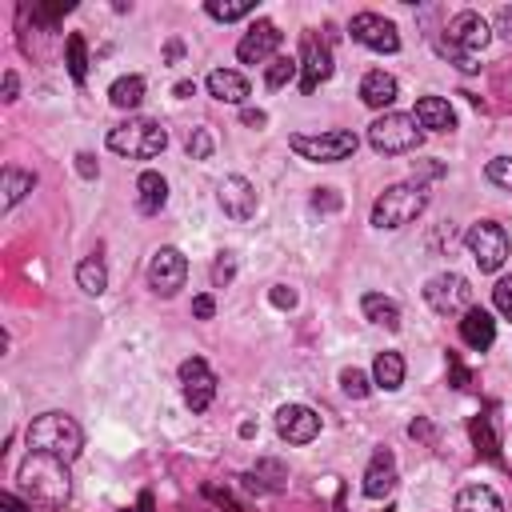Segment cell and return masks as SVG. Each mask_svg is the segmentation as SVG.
Listing matches in <instances>:
<instances>
[{"mask_svg":"<svg viewBox=\"0 0 512 512\" xmlns=\"http://www.w3.org/2000/svg\"><path fill=\"white\" fill-rule=\"evenodd\" d=\"M460 340H464L472 352H488L492 340H496V320H492L484 308L472 304V308L460 316Z\"/></svg>","mask_w":512,"mask_h":512,"instance_id":"cell-18","label":"cell"},{"mask_svg":"<svg viewBox=\"0 0 512 512\" xmlns=\"http://www.w3.org/2000/svg\"><path fill=\"white\" fill-rule=\"evenodd\" d=\"M240 120H244L248 128H264V124H268V116H264L260 108H244V112H240Z\"/></svg>","mask_w":512,"mask_h":512,"instance_id":"cell-45","label":"cell"},{"mask_svg":"<svg viewBox=\"0 0 512 512\" xmlns=\"http://www.w3.org/2000/svg\"><path fill=\"white\" fill-rule=\"evenodd\" d=\"M412 116H416V124L428 128V132H452V128H456V112H452V104H448L444 96H420Z\"/></svg>","mask_w":512,"mask_h":512,"instance_id":"cell-19","label":"cell"},{"mask_svg":"<svg viewBox=\"0 0 512 512\" xmlns=\"http://www.w3.org/2000/svg\"><path fill=\"white\" fill-rule=\"evenodd\" d=\"M328 76H332V52H328L324 40H316L308 32L304 36V48H300V88L304 92H316Z\"/></svg>","mask_w":512,"mask_h":512,"instance_id":"cell-15","label":"cell"},{"mask_svg":"<svg viewBox=\"0 0 512 512\" xmlns=\"http://www.w3.org/2000/svg\"><path fill=\"white\" fill-rule=\"evenodd\" d=\"M492 304H496V312H500L504 320H512V276L496 280V288H492Z\"/></svg>","mask_w":512,"mask_h":512,"instance_id":"cell-36","label":"cell"},{"mask_svg":"<svg viewBox=\"0 0 512 512\" xmlns=\"http://www.w3.org/2000/svg\"><path fill=\"white\" fill-rule=\"evenodd\" d=\"M192 92H196V84H192V80H180V84H176V96H192Z\"/></svg>","mask_w":512,"mask_h":512,"instance_id":"cell-49","label":"cell"},{"mask_svg":"<svg viewBox=\"0 0 512 512\" xmlns=\"http://www.w3.org/2000/svg\"><path fill=\"white\" fill-rule=\"evenodd\" d=\"M204 8H208V16H212V20L232 24V20H244V16L252 12V0H208Z\"/></svg>","mask_w":512,"mask_h":512,"instance_id":"cell-32","label":"cell"},{"mask_svg":"<svg viewBox=\"0 0 512 512\" xmlns=\"http://www.w3.org/2000/svg\"><path fill=\"white\" fill-rule=\"evenodd\" d=\"M76 172H80L84 180H92V176H96V160H92L88 152H80V156H76Z\"/></svg>","mask_w":512,"mask_h":512,"instance_id":"cell-46","label":"cell"},{"mask_svg":"<svg viewBox=\"0 0 512 512\" xmlns=\"http://www.w3.org/2000/svg\"><path fill=\"white\" fill-rule=\"evenodd\" d=\"M312 208L336 212V208H340V192H336V188H316V192H312Z\"/></svg>","mask_w":512,"mask_h":512,"instance_id":"cell-39","label":"cell"},{"mask_svg":"<svg viewBox=\"0 0 512 512\" xmlns=\"http://www.w3.org/2000/svg\"><path fill=\"white\" fill-rule=\"evenodd\" d=\"M64 52H68V72H72V80L84 84V80H88V44H84V36L72 32L68 44H64Z\"/></svg>","mask_w":512,"mask_h":512,"instance_id":"cell-30","label":"cell"},{"mask_svg":"<svg viewBox=\"0 0 512 512\" xmlns=\"http://www.w3.org/2000/svg\"><path fill=\"white\" fill-rule=\"evenodd\" d=\"M216 200H220L224 216H232V220H252L256 204H260L252 180H244V176H224L220 188H216Z\"/></svg>","mask_w":512,"mask_h":512,"instance_id":"cell-16","label":"cell"},{"mask_svg":"<svg viewBox=\"0 0 512 512\" xmlns=\"http://www.w3.org/2000/svg\"><path fill=\"white\" fill-rule=\"evenodd\" d=\"M288 148L312 164H336V160H348L356 152V136L352 132H316V136H304V132H292L288 136Z\"/></svg>","mask_w":512,"mask_h":512,"instance_id":"cell-7","label":"cell"},{"mask_svg":"<svg viewBox=\"0 0 512 512\" xmlns=\"http://www.w3.org/2000/svg\"><path fill=\"white\" fill-rule=\"evenodd\" d=\"M212 148H216V144H212V132H208V128H192V136H188V156H192V160H208Z\"/></svg>","mask_w":512,"mask_h":512,"instance_id":"cell-35","label":"cell"},{"mask_svg":"<svg viewBox=\"0 0 512 512\" xmlns=\"http://www.w3.org/2000/svg\"><path fill=\"white\" fill-rule=\"evenodd\" d=\"M396 488V456L388 448H376L368 468H364V496L368 500H384Z\"/></svg>","mask_w":512,"mask_h":512,"instance_id":"cell-17","label":"cell"},{"mask_svg":"<svg viewBox=\"0 0 512 512\" xmlns=\"http://www.w3.org/2000/svg\"><path fill=\"white\" fill-rule=\"evenodd\" d=\"M164 144H168V132L148 116H132V120L108 128V148L128 160H152L164 152Z\"/></svg>","mask_w":512,"mask_h":512,"instance_id":"cell-4","label":"cell"},{"mask_svg":"<svg viewBox=\"0 0 512 512\" xmlns=\"http://www.w3.org/2000/svg\"><path fill=\"white\" fill-rule=\"evenodd\" d=\"M76 284H80L88 296H100V292L108 288V268H104V260H100V256H84V260L76 264Z\"/></svg>","mask_w":512,"mask_h":512,"instance_id":"cell-28","label":"cell"},{"mask_svg":"<svg viewBox=\"0 0 512 512\" xmlns=\"http://www.w3.org/2000/svg\"><path fill=\"white\" fill-rule=\"evenodd\" d=\"M212 312H216V300H212L208 292L192 300V316H196V320H212Z\"/></svg>","mask_w":512,"mask_h":512,"instance_id":"cell-43","label":"cell"},{"mask_svg":"<svg viewBox=\"0 0 512 512\" xmlns=\"http://www.w3.org/2000/svg\"><path fill=\"white\" fill-rule=\"evenodd\" d=\"M128 512H152V492H140V500H136Z\"/></svg>","mask_w":512,"mask_h":512,"instance_id":"cell-48","label":"cell"},{"mask_svg":"<svg viewBox=\"0 0 512 512\" xmlns=\"http://www.w3.org/2000/svg\"><path fill=\"white\" fill-rule=\"evenodd\" d=\"M360 308H364V316H368L376 328H388V332H396V328H400V304H396L392 296H380V292H364Z\"/></svg>","mask_w":512,"mask_h":512,"instance_id":"cell-24","label":"cell"},{"mask_svg":"<svg viewBox=\"0 0 512 512\" xmlns=\"http://www.w3.org/2000/svg\"><path fill=\"white\" fill-rule=\"evenodd\" d=\"M464 244L472 252V260L480 264V272H496L504 260H508V232L496 224V220H476L468 232H464Z\"/></svg>","mask_w":512,"mask_h":512,"instance_id":"cell-8","label":"cell"},{"mask_svg":"<svg viewBox=\"0 0 512 512\" xmlns=\"http://www.w3.org/2000/svg\"><path fill=\"white\" fill-rule=\"evenodd\" d=\"M108 100H112V108H140V100H144V76H120V80H112V88H108Z\"/></svg>","mask_w":512,"mask_h":512,"instance_id":"cell-26","label":"cell"},{"mask_svg":"<svg viewBox=\"0 0 512 512\" xmlns=\"http://www.w3.org/2000/svg\"><path fill=\"white\" fill-rule=\"evenodd\" d=\"M340 388H344L352 400H364V396L372 392V380H368L360 368H344V372H340Z\"/></svg>","mask_w":512,"mask_h":512,"instance_id":"cell-33","label":"cell"},{"mask_svg":"<svg viewBox=\"0 0 512 512\" xmlns=\"http://www.w3.org/2000/svg\"><path fill=\"white\" fill-rule=\"evenodd\" d=\"M16 92H20V80H16V72H4V100L12 104V100H16Z\"/></svg>","mask_w":512,"mask_h":512,"instance_id":"cell-47","label":"cell"},{"mask_svg":"<svg viewBox=\"0 0 512 512\" xmlns=\"http://www.w3.org/2000/svg\"><path fill=\"white\" fill-rule=\"evenodd\" d=\"M184 280H188V260H184V252L172 248V244L156 248L152 260H148V288H152L156 296H176V292L184 288Z\"/></svg>","mask_w":512,"mask_h":512,"instance_id":"cell-10","label":"cell"},{"mask_svg":"<svg viewBox=\"0 0 512 512\" xmlns=\"http://www.w3.org/2000/svg\"><path fill=\"white\" fill-rule=\"evenodd\" d=\"M424 300L436 316H464L472 308V284L460 272H440L424 284Z\"/></svg>","mask_w":512,"mask_h":512,"instance_id":"cell-9","label":"cell"},{"mask_svg":"<svg viewBox=\"0 0 512 512\" xmlns=\"http://www.w3.org/2000/svg\"><path fill=\"white\" fill-rule=\"evenodd\" d=\"M204 496H208L212 504H220V512H240V504H236L224 488H216V484H204Z\"/></svg>","mask_w":512,"mask_h":512,"instance_id":"cell-42","label":"cell"},{"mask_svg":"<svg viewBox=\"0 0 512 512\" xmlns=\"http://www.w3.org/2000/svg\"><path fill=\"white\" fill-rule=\"evenodd\" d=\"M348 32H352L356 44H364V48H372V52H400V32H396V24L384 20V16H376V12H356L352 24H348Z\"/></svg>","mask_w":512,"mask_h":512,"instance_id":"cell-11","label":"cell"},{"mask_svg":"<svg viewBox=\"0 0 512 512\" xmlns=\"http://www.w3.org/2000/svg\"><path fill=\"white\" fill-rule=\"evenodd\" d=\"M232 276H236V260H232L228 252H220V260L212 264V284H216V288H224Z\"/></svg>","mask_w":512,"mask_h":512,"instance_id":"cell-38","label":"cell"},{"mask_svg":"<svg viewBox=\"0 0 512 512\" xmlns=\"http://www.w3.org/2000/svg\"><path fill=\"white\" fill-rule=\"evenodd\" d=\"M496 32H500V36L512 44V4H504V8L496 12Z\"/></svg>","mask_w":512,"mask_h":512,"instance_id":"cell-44","label":"cell"},{"mask_svg":"<svg viewBox=\"0 0 512 512\" xmlns=\"http://www.w3.org/2000/svg\"><path fill=\"white\" fill-rule=\"evenodd\" d=\"M296 72H300V60H292V56H272L268 68H264V84H268V88H284Z\"/></svg>","mask_w":512,"mask_h":512,"instance_id":"cell-31","label":"cell"},{"mask_svg":"<svg viewBox=\"0 0 512 512\" xmlns=\"http://www.w3.org/2000/svg\"><path fill=\"white\" fill-rule=\"evenodd\" d=\"M68 8H72V0H60V4H36V8H32V20H40L44 28H52L56 16H64Z\"/></svg>","mask_w":512,"mask_h":512,"instance_id":"cell-37","label":"cell"},{"mask_svg":"<svg viewBox=\"0 0 512 512\" xmlns=\"http://www.w3.org/2000/svg\"><path fill=\"white\" fill-rule=\"evenodd\" d=\"M372 380H376V388L396 392L404 384V356L400 352H380L376 364H372Z\"/></svg>","mask_w":512,"mask_h":512,"instance_id":"cell-25","label":"cell"},{"mask_svg":"<svg viewBox=\"0 0 512 512\" xmlns=\"http://www.w3.org/2000/svg\"><path fill=\"white\" fill-rule=\"evenodd\" d=\"M180 384H184V404L192 412H204L212 404V396H216V376H212V368L200 356L180 364Z\"/></svg>","mask_w":512,"mask_h":512,"instance_id":"cell-12","label":"cell"},{"mask_svg":"<svg viewBox=\"0 0 512 512\" xmlns=\"http://www.w3.org/2000/svg\"><path fill=\"white\" fill-rule=\"evenodd\" d=\"M492 40V28H488V20L480 16V12H472V8H464V12H456L452 20H448V28H444V40H440V52L460 68V72H476V64H472V56L484 48Z\"/></svg>","mask_w":512,"mask_h":512,"instance_id":"cell-3","label":"cell"},{"mask_svg":"<svg viewBox=\"0 0 512 512\" xmlns=\"http://www.w3.org/2000/svg\"><path fill=\"white\" fill-rule=\"evenodd\" d=\"M204 84H208V96L220 100V104H244V100H248V80H244L240 72H232V68L208 72Z\"/></svg>","mask_w":512,"mask_h":512,"instance_id":"cell-20","label":"cell"},{"mask_svg":"<svg viewBox=\"0 0 512 512\" xmlns=\"http://www.w3.org/2000/svg\"><path fill=\"white\" fill-rule=\"evenodd\" d=\"M36 188V176L32 172H20V168H4V184H0V192H4V208H16L28 192Z\"/></svg>","mask_w":512,"mask_h":512,"instance_id":"cell-29","label":"cell"},{"mask_svg":"<svg viewBox=\"0 0 512 512\" xmlns=\"http://www.w3.org/2000/svg\"><path fill=\"white\" fill-rule=\"evenodd\" d=\"M16 488L28 504L36 508H64L72 496V476H68V460L48 456V452H28L20 460L16 472Z\"/></svg>","mask_w":512,"mask_h":512,"instance_id":"cell-1","label":"cell"},{"mask_svg":"<svg viewBox=\"0 0 512 512\" xmlns=\"http://www.w3.org/2000/svg\"><path fill=\"white\" fill-rule=\"evenodd\" d=\"M268 300H272L276 308H296V288H288V284H272V288H268Z\"/></svg>","mask_w":512,"mask_h":512,"instance_id":"cell-41","label":"cell"},{"mask_svg":"<svg viewBox=\"0 0 512 512\" xmlns=\"http://www.w3.org/2000/svg\"><path fill=\"white\" fill-rule=\"evenodd\" d=\"M452 512H504V500L488 484H468V488L456 492Z\"/></svg>","mask_w":512,"mask_h":512,"instance_id":"cell-23","label":"cell"},{"mask_svg":"<svg viewBox=\"0 0 512 512\" xmlns=\"http://www.w3.org/2000/svg\"><path fill=\"white\" fill-rule=\"evenodd\" d=\"M28 448L60 456V460H76L84 448V432L68 412H40L28 424Z\"/></svg>","mask_w":512,"mask_h":512,"instance_id":"cell-2","label":"cell"},{"mask_svg":"<svg viewBox=\"0 0 512 512\" xmlns=\"http://www.w3.org/2000/svg\"><path fill=\"white\" fill-rule=\"evenodd\" d=\"M168 204V180L160 176V172H140L136 176V208L144 212V216H156L160 208Z\"/></svg>","mask_w":512,"mask_h":512,"instance_id":"cell-22","label":"cell"},{"mask_svg":"<svg viewBox=\"0 0 512 512\" xmlns=\"http://www.w3.org/2000/svg\"><path fill=\"white\" fill-rule=\"evenodd\" d=\"M276 432L284 444H312L320 436V416L308 404H284L276 412Z\"/></svg>","mask_w":512,"mask_h":512,"instance_id":"cell-13","label":"cell"},{"mask_svg":"<svg viewBox=\"0 0 512 512\" xmlns=\"http://www.w3.org/2000/svg\"><path fill=\"white\" fill-rule=\"evenodd\" d=\"M384 512H392V508H384Z\"/></svg>","mask_w":512,"mask_h":512,"instance_id":"cell-50","label":"cell"},{"mask_svg":"<svg viewBox=\"0 0 512 512\" xmlns=\"http://www.w3.org/2000/svg\"><path fill=\"white\" fill-rule=\"evenodd\" d=\"M424 140V128L416 124V116L408 112H384L368 124V144L380 152V156H404V152H416Z\"/></svg>","mask_w":512,"mask_h":512,"instance_id":"cell-6","label":"cell"},{"mask_svg":"<svg viewBox=\"0 0 512 512\" xmlns=\"http://www.w3.org/2000/svg\"><path fill=\"white\" fill-rule=\"evenodd\" d=\"M468 380H472V376H468V368L460 364V356L448 352V384H452V388H468Z\"/></svg>","mask_w":512,"mask_h":512,"instance_id":"cell-40","label":"cell"},{"mask_svg":"<svg viewBox=\"0 0 512 512\" xmlns=\"http://www.w3.org/2000/svg\"><path fill=\"white\" fill-rule=\"evenodd\" d=\"M280 40H284V32H280L272 20H256V24L244 32V40L236 44V56H240V64H264V60L276 56Z\"/></svg>","mask_w":512,"mask_h":512,"instance_id":"cell-14","label":"cell"},{"mask_svg":"<svg viewBox=\"0 0 512 512\" xmlns=\"http://www.w3.org/2000/svg\"><path fill=\"white\" fill-rule=\"evenodd\" d=\"M360 100L368 108H392L396 104V76L384 72V68H372L364 80H360Z\"/></svg>","mask_w":512,"mask_h":512,"instance_id":"cell-21","label":"cell"},{"mask_svg":"<svg viewBox=\"0 0 512 512\" xmlns=\"http://www.w3.org/2000/svg\"><path fill=\"white\" fill-rule=\"evenodd\" d=\"M468 432H472V444H476V452H480L484 460H492V464H500V440H496V428H492V416H472V424H468Z\"/></svg>","mask_w":512,"mask_h":512,"instance_id":"cell-27","label":"cell"},{"mask_svg":"<svg viewBox=\"0 0 512 512\" xmlns=\"http://www.w3.org/2000/svg\"><path fill=\"white\" fill-rule=\"evenodd\" d=\"M484 176H488L496 188H508V192H512V156H496V160H488Z\"/></svg>","mask_w":512,"mask_h":512,"instance_id":"cell-34","label":"cell"},{"mask_svg":"<svg viewBox=\"0 0 512 512\" xmlns=\"http://www.w3.org/2000/svg\"><path fill=\"white\" fill-rule=\"evenodd\" d=\"M424 208H428V192H424V184H388V188L372 200V224L392 232V228L412 224Z\"/></svg>","mask_w":512,"mask_h":512,"instance_id":"cell-5","label":"cell"}]
</instances>
